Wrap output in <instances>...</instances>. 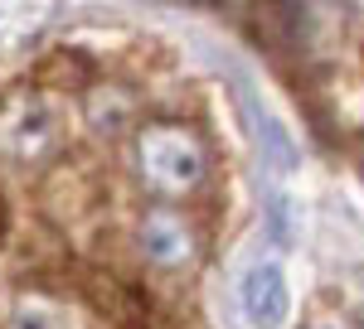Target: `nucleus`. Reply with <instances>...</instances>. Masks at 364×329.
Masks as SVG:
<instances>
[{
	"label": "nucleus",
	"mask_w": 364,
	"mask_h": 329,
	"mask_svg": "<svg viewBox=\"0 0 364 329\" xmlns=\"http://www.w3.org/2000/svg\"><path fill=\"white\" fill-rule=\"evenodd\" d=\"M136 160H141L146 184L156 194H166V199L190 194L204 179V169H209L204 140L190 126H170V121H156V126H146L136 136Z\"/></svg>",
	"instance_id": "f257e3e1"
},
{
	"label": "nucleus",
	"mask_w": 364,
	"mask_h": 329,
	"mask_svg": "<svg viewBox=\"0 0 364 329\" xmlns=\"http://www.w3.org/2000/svg\"><path fill=\"white\" fill-rule=\"evenodd\" d=\"M238 305L257 329H282L291 315V291H287V276L277 262H257L243 272L238 281Z\"/></svg>",
	"instance_id": "f03ea898"
},
{
	"label": "nucleus",
	"mask_w": 364,
	"mask_h": 329,
	"mask_svg": "<svg viewBox=\"0 0 364 329\" xmlns=\"http://www.w3.org/2000/svg\"><path fill=\"white\" fill-rule=\"evenodd\" d=\"M141 242H146V252H151L161 267H180V262L190 257V247H195L190 242V228L175 218V213H151Z\"/></svg>",
	"instance_id": "7ed1b4c3"
},
{
	"label": "nucleus",
	"mask_w": 364,
	"mask_h": 329,
	"mask_svg": "<svg viewBox=\"0 0 364 329\" xmlns=\"http://www.w3.org/2000/svg\"><path fill=\"white\" fill-rule=\"evenodd\" d=\"M10 329H58V315L49 310V305H15V315H10Z\"/></svg>",
	"instance_id": "20e7f679"
}]
</instances>
